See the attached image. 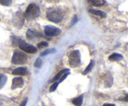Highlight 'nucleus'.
<instances>
[{
	"label": "nucleus",
	"instance_id": "14",
	"mask_svg": "<svg viewBox=\"0 0 128 106\" xmlns=\"http://www.w3.org/2000/svg\"><path fill=\"white\" fill-rule=\"evenodd\" d=\"M113 83V77L110 74H107L105 76L104 84L106 87H110Z\"/></svg>",
	"mask_w": 128,
	"mask_h": 106
},
{
	"label": "nucleus",
	"instance_id": "30",
	"mask_svg": "<svg viewBox=\"0 0 128 106\" xmlns=\"http://www.w3.org/2000/svg\"><path fill=\"white\" fill-rule=\"evenodd\" d=\"M0 106H2V103L0 102Z\"/></svg>",
	"mask_w": 128,
	"mask_h": 106
},
{
	"label": "nucleus",
	"instance_id": "25",
	"mask_svg": "<svg viewBox=\"0 0 128 106\" xmlns=\"http://www.w3.org/2000/svg\"><path fill=\"white\" fill-rule=\"evenodd\" d=\"M70 74V72H66V73H65L63 75V76H62V77H61V78L60 79V80H59V81L58 82L59 84L60 83H61V82H62V81H64V80L66 78V77H68V76H69V75Z\"/></svg>",
	"mask_w": 128,
	"mask_h": 106
},
{
	"label": "nucleus",
	"instance_id": "28",
	"mask_svg": "<svg viewBox=\"0 0 128 106\" xmlns=\"http://www.w3.org/2000/svg\"><path fill=\"white\" fill-rule=\"evenodd\" d=\"M128 94H126L125 97H120V98L119 99V100H120V101H125V102H128Z\"/></svg>",
	"mask_w": 128,
	"mask_h": 106
},
{
	"label": "nucleus",
	"instance_id": "19",
	"mask_svg": "<svg viewBox=\"0 0 128 106\" xmlns=\"http://www.w3.org/2000/svg\"><path fill=\"white\" fill-rule=\"evenodd\" d=\"M56 49L55 48H50V49H47L44 50L43 52H41V54H40L41 56H45L48 54H52L56 52Z\"/></svg>",
	"mask_w": 128,
	"mask_h": 106
},
{
	"label": "nucleus",
	"instance_id": "10",
	"mask_svg": "<svg viewBox=\"0 0 128 106\" xmlns=\"http://www.w3.org/2000/svg\"><path fill=\"white\" fill-rule=\"evenodd\" d=\"M28 74L27 67H20L12 71V74L15 76H26Z\"/></svg>",
	"mask_w": 128,
	"mask_h": 106
},
{
	"label": "nucleus",
	"instance_id": "21",
	"mask_svg": "<svg viewBox=\"0 0 128 106\" xmlns=\"http://www.w3.org/2000/svg\"><path fill=\"white\" fill-rule=\"evenodd\" d=\"M42 64V59H41L40 57H38V58L36 59V61H35L34 64V66L36 68H40L41 67Z\"/></svg>",
	"mask_w": 128,
	"mask_h": 106
},
{
	"label": "nucleus",
	"instance_id": "24",
	"mask_svg": "<svg viewBox=\"0 0 128 106\" xmlns=\"http://www.w3.org/2000/svg\"><path fill=\"white\" fill-rule=\"evenodd\" d=\"M58 85H59V83L58 82H54V83L52 84L51 86H50V90H49L50 92H53L54 91H56V89H57V87H58Z\"/></svg>",
	"mask_w": 128,
	"mask_h": 106
},
{
	"label": "nucleus",
	"instance_id": "26",
	"mask_svg": "<svg viewBox=\"0 0 128 106\" xmlns=\"http://www.w3.org/2000/svg\"><path fill=\"white\" fill-rule=\"evenodd\" d=\"M78 21V17L76 16H74L73 19H72V21H71V25H70V26H73V25H74L75 24L77 23Z\"/></svg>",
	"mask_w": 128,
	"mask_h": 106
},
{
	"label": "nucleus",
	"instance_id": "2",
	"mask_svg": "<svg viewBox=\"0 0 128 106\" xmlns=\"http://www.w3.org/2000/svg\"><path fill=\"white\" fill-rule=\"evenodd\" d=\"M63 17L62 11L56 9H49L46 12V17L48 19L54 23H60L62 22Z\"/></svg>",
	"mask_w": 128,
	"mask_h": 106
},
{
	"label": "nucleus",
	"instance_id": "17",
	"mask_svg": "<svg viewBox=\"0 0 128 106\" xmlns=\"http://www.w3.org/2000/svg\"><path fill=\"white\" fill-rule=\"evenodd\" d=\"M90 2H91V4L96 7L102 6L106 3V1L104 0H92V1H90Z\"/></svg>",
	"mask_w": 128,
	"mask_h": 106
},
{
	"label": "nucleus",
	"instance_id": "9",
	"mask_svg": "<svg viewBox=\"0 0 128 106\" xmlns=\"http://www.w3.org/2000/svg\"><path fill=\"white\" fill-rule=\"evenodd\" d=\"M24 86V80L22 77H15L12 81L11 89H16L17 88H21Z\"/></svg>",
	"mask_w": 128,
	"mask_h": 106
},
{
	"label": "nucleus",
	"instance_id": "20",
	"mask_svg": "<svg viewBox=\"0 0 128 106\" xmlns=\"http://www.w3.org/2000/svg\"><path fill=\"white\" fill-rule=\"evenodd\" d=\"M11 40H12V45H14V46H19L23 41V40L21 39L18 38V37H15V36H13L11 38Z\"/></svg>",
	"mask_w": 128,
	"mask_h": 106
},
{
	"label": "nucleus",
	"instance_id": "18",
	"mask_svg": "<svg viewBox=\"0 0 128 106\" xmlns=\"http://www.w3.org/2000/svg\"><path fill=\"white\" fill-rule=\"evenodd\" d=\"M94 66V61L93 60H91V62H90V64L87 66V67H86V69L84 71V72H82V75L85 76V75H86L87 74H88L89 72H90V71L92 69Z\"/></svg>",
	"mask_w": 128,
	"mask_h": 106
},
{
	"label": "nucleus",
	"instance_id": "1",
	"mask_svg": "<svg viewBox=\"0 0 128 106\" xmlns=\"http://www.w3.org/2000/svg\"><path fill=\"white\" fill-rule=\"evenodd\" d=\"M41 13L40 8L36 4L31 3L28 5L25 11L24 16L28 21H32L37 18Z\"/></svg>",
	"mask_w": 128,
	"mask_h": 106
},
{
	"label": "nucleus",
	"instance_id": "27",
	"mask_svg": "<svg viewBox=\"0 0 128 106\" xmlns=\"http://www.w3.org/2000/svg\"><path fill=\"white\" fill-rule=\"evenodd\" d=\"M28 102V98H25L24 100L22 101V102L21 103V104L20 105V106H26V104Z\"/></svg>",
	"mask_w": 128,
	"mask_h": 106
},
{
	"label": "nucleus",
	"instance_id": "16",
	"mask_svg": "<svg viewBox=\"0 0 128 106\" xmlns=\"http://www.w3.org/2000/svg\"><path fill=\"white\" fill-rule=\"evenodd\" d=\"M8 77L4 74H0V90L4 86L7 82Z\"/></svg>",
	"mask_w": 128,
	"mask_h": 106
},
{
	"label": "nucleus",
	"instance_id": "8",
	"mask_svg": "<svg viewBox=\"0 0 128 106\" xmlns=\"http://www.w3.org/2000/svg\"><path fill=\"white\" fill-rule=\"evenodd\" d=\"M26 37L28 39H33L34 38H37V37H44L43 35L38 31H35V30L31 29H29L27 31H26Z\"/></svg>",
	"mask_w": 128,
	"mask_h": 106
},
{
	"label": "nucleus",
	"instance_id": "5",
	"mask_svg": "<svg viewBox=\"0 0 128 106\" xmlns=\"http://www.w3.org/2000/svg\"><path fill=\"white\" fill-rule=\"evenodd\" d=\"M24 16L20 11L16 12L12 17V24L18 29H21L24 24Z\"/></svg>",
	"mask_w": 128,
	"mask_h": 106
},
{
	"label": "nucleus",
	"instance_id": "15",
	"mask_svg": "<svg viewBox=\"0 0 128 106\" xmlns=\"http://www.w3.org/2000/svg\"><path fill=\"white\" fill-rule=\"evenodd\" d=\"M83 101V95H81L79 97H76L72 100V103L75 106H81Z\"/></svg>",
	"mask_w": 128,
	"mask_h": 106
},
{
	"label": "nucleus",
	"instance_id": "13",
	"mask_svg": "<svg viewBox=\"0 0 128 106\" xmlns=\"http://www.w3.org/2000/svg\"><path fill=\"white\" fill-rule=\"evenodd\" d=\"M123 56L121 55V54L118 53V52H114L112 54L110 55L109 56V60L112 62H115V61H120L123 59Z\"/></svg>",
	"mask_w": 128,
	"mask_h": 106
},
{
	"label": "nucleus",
	"instance_id": "23",
	"mask_svg": "<svg viewBox=\"0 0 128 106\" xmlns=\"http://www.w3.org/2000/svg\"><path fill=\"white\" fill-rule=\"evenodd\" d=\"M49 46L48 42H46V41H41L40 43H38L37 44V47L39 49H42L44 47H46Z\"/></svg>",
	"mask_w": 128,
	"mask_h": 106
},
{
	"label": "nucleus",
	"instance_id": "7",
	"mask_svg": "<svg viewBox=\"0 0 128 106\" xmlns=\"http://www.w3.org/2000/svg\"><path fill=\"white\" fill-rule=\"evenodd\" d=\"M18 46L20 49L22 50V52H26V53L34 54L37 52L38 51V49L36 47H34L32 45L30 44L26 43L24 41Z\"/></svg>",
	"mask_w": 128,
	"mask_h": 106
},
{
	"label": "nucleus",
	"instance_id": "3",
	"mask_svg": "<svg viewBox=\"0 0 128 106\" xmlns=\"http://www.w3.org/2000/svg\"><path fill=\"white\" fill-rule=\"evenodd\" d=\"M28 56L26 53L20 50H15L12 57L11 62L13 64H23L27 61Z\"/></svg>",
	"mask_w": 128,
	"mask_h": 106
},
{
	"label": "nucleus",
	"instance_id": "11",
	"mask_svg": "<svg viewBox=\"0 0 128 106\" xmlns=\"http://www.w3.org/2000/svg\"><path fill=\"white\" fill-rule=\"evenodd\" d=\"M70 72V69L68 68L64 69L61 70V71H60V72H58V73L56 74V76H55L52 79L50 80V82H51V83H54V82H56L57 81L60 80V79L61 78V77H62V76H63L65 73H66V72Z\"/></svg>",
	"mask_w": 128,
	"mask_h": 106
},
{
	"label": "nucleus",
	"instance_id": "6",
	"mask_svg": "<svg viewBox=\"0 0 128 106\" xmlns=\"http://www.w3.org/2000/svg\"><path fill=\"white\" fill-rule=\"evenodd\" d=\"M44 33L48 37H54L61 33V30L56 26L48 25L44 27Z\"/></svg>",
	"mask_w": 128,
	"mask_h": 106
},
{
	"label": "nucleus",
	"instance_id": "29",
	"mask_svg": "<svg viewBox=\"0 0 128 106\" xmlns=\"http://www.w3.org/2000/svg\"><path fill=\"white\" fill-rule=\"evenodd\" d=\"M103 106H115V105L112 104H104Z\"/></svg>",
	"mask_w": 128,
	"mask_h": 106
},
{
	"label": "nucleus",
	"instance_id": "4",
	"mask_svg": "<svg viewBox=\"0 0 128 106\" xmlns=\"http://www.w3.org/2000/svg\"><path fill=\"white\" fill-rule=\"evenodd\" d=\"M68 62L70 67L72 68H75L80 65L81 62V54L79 50H74L70 54Z\"/></svg>",
	"mask_w": 128,
	"mask_h": 106
},
{
	"label": "nucleus",
	"instance_id": "22",
	"mask_svg": "<svg viewBox=\"0 0 128 106\" xmlns=\"http://www.w3.org/2000/svg\"><path fill=\"white\" fill-rule=\"evenodd\" d=\"M11 0H0V4L5 6H10L12 4Z\"/></svg>",
	"mask_w": 128,
	"mask_h": 106
},
{
	"label": "nucleus",
	"instance_id": "12",
	"mask_svg": "<svg viewBox=\"0 0 128 106\" xmlns=\"http://www.w3.org/2000/svg\"><path fill=\"white\" fill-rule=\"evenodd\" d=\"M88 11L90 13L96 15V16H100L101 18H106V17H107V14H106V12H104V11H101V10L90 9L88 10Z\"/></svg>",
	"mask_w": 128,
	"mask_h": 106
}]
</instances>
